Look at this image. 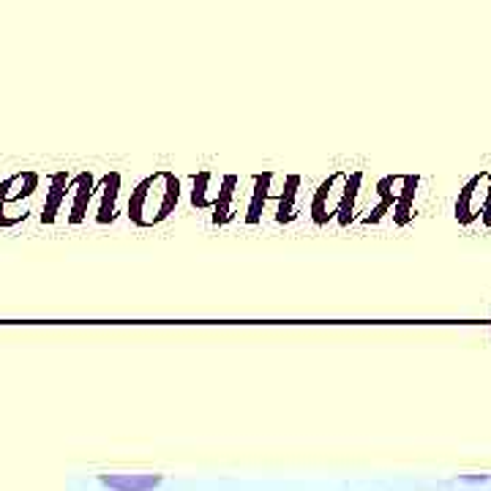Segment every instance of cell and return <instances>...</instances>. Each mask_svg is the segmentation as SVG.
Wrapping results in <instances>:
<instances>
[{"instance_id": "6da1fadb", "label": "cell", "mask_w": 491, "mask_h": 491, "mask_svg": "<svg viewBox=\"0 0 491 491\" xmlns=\"http://www.w3.org/2000/svg\"><path fill=\"white\" fill-rule=\"evenodd\" d=\"M63 196H66V175H55V178H53V188H49V196H46L44 213H41V219H44L46 224L55 219V213H58V208H61V203H63Z\"/></svg>"}]
</instances>
